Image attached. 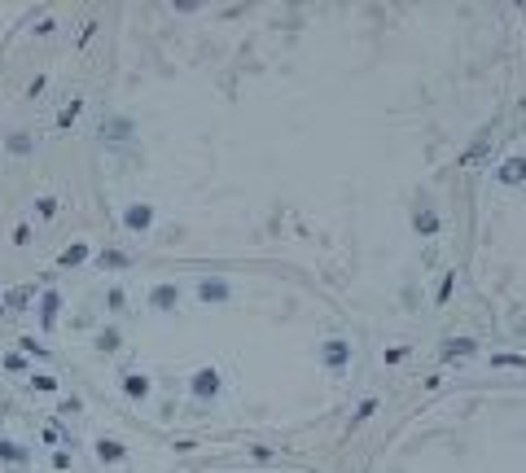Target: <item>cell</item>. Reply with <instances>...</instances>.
Segmentation results:
<instances>
[{"label":"cell","instance_id":"obj_1","mask_svg":"<svg viewBox=\"0 0 526 473\" xmlns=\"http://www.w3.org/2000/svg\"><path fill=\"white\" fill-rule=\"evenodd\" d=\"M215 390H220V372L215 368H197L193 372V395L206 399V395H215Z\"/></svg>","mask_w":526,"mask_h":473},{"label":"cell","instance_id":"obj_2","mask_svg":"<svg viewBox=\"0 0 526 473\" xmlns=\"http://www.w3.org/2000/svg\"><path fill=\"white\" fill-rule=\"evenodd\" d=\"M347 360H351V347H347V342H342V337L325 342V364H329V368H342Z\"/></svg>","mask_w":526,"mask_h":473},{"label":"cell","instance_id":"obj_3","mask_svg":"<svg viewBox=\"0 0 526 473\" xmlns=\"http://www.w3.org/2000/svg\"><path fill=\"white\" fill-rule=\"evenodd\" d=\"M123 224L132 228V233H145V228L154 224V210H150V206H127V215H123Z\"/></svg>","mask_w":526,"mask_h":473},{"label":"cell","instance_id":"obj_4","mask_svg":"<svg viewBox=\"0 0 526 473\" xmlns=\"http://www.w3.org/2000/svg\"><path fill=\"white\" fill-rule=\"evenodd\" d=\"M150 303L158 307V312H171V307L180 303V289H176V285H158V289L150 293Z\"/></svg>","mask_w":526,"mask_h":473},{"label":"cell","instance_id":"obj_5","mask_svg":"<svg viewBox=\"0 0 526 473\" xmlns=\"http://www.w3.org/2000/svg\"><path fill=\"white\" fill-rule=\"evenodd\" d=\"M197 298H202V303H224L228 298V285L224 281H202V285H197Z\"/></svg>","mask_w":526,"mask_h":473},{"label":"cell","instance_id":"obj_6","mask_svg":"<svg viewBox=\"0 0 526 473\" xmlns=\"http://www.w3.org/2000/svg\"><path fill=\"white\" fill-rule=\"evenodd\" d=\"M123 386H127V395H136V399H145V395H150V377H136V372H127V377H123Z\"/></svg>","mask_w":526,"mask_h":473},{"label":"cell","instance_id":"obj_7","mask_svg":"<svg viewBox=\"0 0 526 473\" xmlns=\"http://www.w3.org/2000/svg\"><path fill=\"white\" fill-rule=\"evenodd\" d=\"M417 233H425V237L439 233V215L434 210H417Z\"/></svg>","mask_w":526,"mask_h":473},{"label":"cell","instance_id":"obj_8","mask_svg":"<svg viewBox=\"0 0 526 473\" xmlns=\"http://www.w3.org/2000/svg\"><path fill=\"white\" fill-rule=\"evenodd\" d=\"M97 456H101V460H123V447L114 443V438H101V443H97Z\"/></svg>","mask_w":526,"mask_h":473},{"label":"cell","instance_id":"obj_9","mask_svg":"<svg viewBox=\"0 0 526 473\" xmlns=\"http://www.w3.org/2000/svg\"><path fill=\"white\" fill-rule=\"evenodd\" d=\"M84 259H88V246H71L62 254V268H75V263H84Z\"/></svg>","mask_w":526,"mask_h":473},{"label":"cell","instance_id":"obj_10","mask_svg":"<svg viewBox=\"0 0 526 473\" xmlns=\"http://www.w3.org/2000/svg\"><path fill=\"white\" fill-rule=\"evenodd\" d=\"M97 263H101V268H127V254H114V250H101V254H97Z\"/></svg>","mask_w":526,"mask_h":473},{"label":"cell","instance_id":"obj_11","mask_svg":"<svg viewBox=\"0 0 526 473\" xmlns=\"http://www.w3.org/2000/svg\"><path fill=\"white\" fill-rule=\"evenodd\" d=\"M79 110H84V101H71V105H66V110L57 114V127H71V123H75V114H79Z\"/></svg>","mask_w":526,"mask_h":473},{"label":"cell","instance_id":"obj_12","mask_svg":"<svg viewBox=\"0 0 526 473\" xmlns=\"http://www.w3.org/2000/svg\"><path fill=\"white\" fill-rule=\"evenodd\" d=\"M0 456L5 460H27V451H18V443H9V438H0Z\"/></svg>","mask_w":526,"mask_h":473},{"label":"cell","instance_id":"obj_13","mask_svg":"<svg viewBox=\"0 0 526 473\" xmlns=\"http://www.w3.org/2000/svg\"><path fill=\"white\" fill-rule=\"evenodd\" d=\"M57 316V293H44V324H53Z\"/></svg>","mask_w":526,"mask_h":473},{"label":"cell","instance_id":"obj_14","mask_svg":"<svg viewBox=\"0 0 526 473\" xmlns=\"http://www.w3.org/2000/svg\"><path fill=\"white\" fill-rule=\"evenodd\" d=\"M500 175H504V180H522V162H518V158H513V162H504V171H500Z\"/></svg>","mask_w":526,"mask_h":473},{"label":"cell","instance_id":"obj_15","mask_svg":"<svg viewBox=\"0 0 526 473\" xmlns=\"http://www.w3.org/2000/svg\"><path fill=\"white\" fill-rule=\"evenodd\" d=\"M97 342H101V351H114V347H119V333H114V329H106V333L97 337Z\"/></svg>","mask_w":526,"mask_h":473},{"label":"cell","instance_id":"obj_16","mask_svg":"<svg viewBox=\"0 0 526 473\" xmlns=\"http://www.w3.org/2000/svg\"><path fill=\"white\" fill-rule=\"evenodd\" d=\"M31 381H36V386H40V390H53V386H57V381H53V377H44V372H36V377H31Z\"/></svg>","mask_w":526,"mask_h":473}]
</instances>
